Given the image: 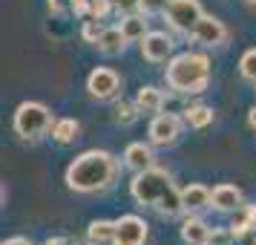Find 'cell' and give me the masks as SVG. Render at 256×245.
Instances as JSON below:
<instances>
[{
    "mask_svg": "<svg viewBox=\"0 0 256 245\" xmlns=\"http://www.w3.org/2000/svg\"><path fill=\"white\" fill-rule=\"evenodd\" d=\"M138 107H136V101L130 104V101H118L116 104V121L121 124V127H130V124H136V118H138Z\"/></svg>",
    "mask_w": 256,
    "mask_h": 245,
    "instance_id": "22",
    "label": "cell"
},
{
    "mask_svg": "<svg viewBox=\"0 0 256 245\" xmlns=\"http://www.w3.org/2000/svg\"><path fill=\"white\" fill-rule=\"evenodd\" d=\"M112 6H116V12L124 15V18L141 12V0H112Z\"/></svg>",
    "mask_w": 256,
    "mask_h": 245,
    "instance_id": "26",
    "label": "cell"
},
{
    "mask_svg": "<svg viewBox=\"0 0 256 245\" xmlns=\"http://www.w3.org/2000/svg\"><path fill=\"white\" fill-rule=\"evenodd\" d=\"M121 32L127 35L130 44L144 41V35H147V21H144V15H127V18L121 21Z\"/></svg>",
    "mask_w": 256,
    "mask_h": 245,
    "instance_id": "21",
    "label": "cell"
},
{
    "mask_svg": "<svg viewBox=\"0 0 256 245\" xmlns=\"http://www.w3.org/2000/svg\"><path fill=\"white\" fill-rule=\"evenodd\" d=\"M239 72H242L244 81H254L256 84V49H248L239 61Z\"/></svg>",
    "mask_w": 256,
    "mask_h": 245,
    "instance_id": "23",
    "label": "cell"
},
{
    "mask_svg": "<svg viewBox=\"0 0 256 245\" xmlns=\"http://www.w3.org/2000/svg\"><path fill=\"white\" fill-rule=\"evenodd\" d=\"M78 133H81V124L75 118H58L55 127H52V139L58 144H70V141L78 139Z\"/></svg>",
    "mask_w": 256,
    "mask_h": 245,
    "instance_id": "19",
    "label": "cell"
},
{
    "mask_svg": "<svg viewBox=\"0 0 256 245\" xmlns=\"http://www.w3.org/2000/svg\"><path fill=\"white\" fill-rule=\"evenodd\" d=\"M55 127V118L49 113L46 104L40 101H24V104L14 110V133L26 141H38L49 136Z\"/></svg>",
    "mask_w": 256,
    "mask_h": 245,
    "instance_id": "4",
    "label": "cell"
},
{
    "mask_svg": "<svg viewBox=\"0 0 256 245\" xmlns=\"http://www.w3.org/2000/svg\"><path fill=\"white\" fill-rule=\"evenodd\" d=\"M72 12H75V15L92 12V0H72Z\"/></svg>",
    "mask_w": 256,
    "mask_h": 245,
    "instance_id": "29",
    "label": "cell"
},
{
    "mask_svg": "<svg viewBox=\"0 0 256 245\" xmlns=\"http://www.w3.org/2000/svg\"><path fill=\"white\" fill-rule=\"evenodd\" d=\"M254 245H256V242H254Z\"/></svg>",
    "mask_w": 256,
    "mask_h": 245,
    "instance_id": "35",
    "label": "cell"
},
{
    "mask_svg": "<svg viewBox=\"0 0 256 245\" xmlns=\"http://www.w3.org/2000/svg\"><path fill=\"white\" fill-rule=\"evenodd\" d=\"M110 12H116L112 0H92V18H95V21H106Z\"/></svg>",
    "mask_w": 256,
    "mask_h": 245,
    "instance_id": "25",
    "label": "cell"
},
{
    "mask_svg": "<svg viewBox=\"0 0 256 245\" xmlns=\"http://www.w3.org/2000/svg\"><path fill=\"white\" fill-rule=\"evenodd\" d=\"M127 44H130V41H127V35L121 32V26H106L104 35H101V41H98L95 47L101 49L104 55H121Z\"/></svg>",
    "mask_w": 256,
    "mask_h": 245,
    "instance_id": "16",
    "label": "cell"
},
{
    "mask_svg": "<svg viewBox=\"0 0 256 245\" xmlns=\"http://www.w3.org/2000/svg\"><path fill=\"white\" fill-rule=\"evenodd\" d=\"M230 239H233V233H230V231H216V228H213V233H210L208 245H230Z\"/></svg>",
    "mask_w": 256,
    "mask_h": 245,
    "instance_id": "28",
    "label": "cell"
},
{
    "mask_svg": "<svg viewBox=\"0 0 256 245\" xmlns=\"http://www.w3.org/2000/svg\"><path fill=\"white\" fill-rule=\"evenodd\" d=\"M167 6H170V0H141V12L144 15H162L167 12Z\"/></svg>",
    "mask_w": 256,
    "mask_h": 245,
    "instance_id": "27",
    "label": "cell"
},
{
    "mask_svg": "<svg viewBox=\"0 0 256 245\" xmlns=\"http://www.w3.org/2000/svg\"><path fill=\"white\" fill-rule=\"evenodd\" d=\"M213 208L228 213V210L242 208V190L236 185H216L213 187Z\"/></svg>",
    "mask_w": 256,
    "mask_h": 245,
    "instance_id": "13",
    "label": "cell"
},
{
    "mask_svg": "<svg viewBox=\"0 0 256 245\" xmlns=\"http://www.w3.org/2000/svg\"><path fill=\"white\" fill-rule=\"evenodd\" d=\"M86 90L92 98L98 101H112L118 93H121V78H118L116 70H110V67H95L90 72V78H86Z\"/></svg>",
    "mask_w": 256,
    "mask_h": 245,
    "instance_id": "6",
    "label": "cell"
},
{
    "mask_svg": "<svg viewBox=\"0 0 256 245\" xmlns=\"http://www.w3.org/2000/svg\"><path fill=\"white\" fill-rule=\"evenodd\" d=\"M210 121H213V107H208V104H193V107L184 110V124L187 127L202 130V127H208Z\"/></svg>",
    "mask_w": 256,
    "mask_h": 245,
    "instance_id": "20",
    "label": "cell"
},
{
    "mask_svg": "<svg viewBox=\"0 0 256 245\" xmlns=\"http://www.w3.org/2000/svg\"><path fill=\"white\" fill-rule=\"evenodd\" d=\"M173 38L167 32H147L144 41H141V55L150 61V64H162L173 55Z\"/></svg>",
    "mask_w": 256,
    "mask_h": 245,
    "instance_id": "10",
    "label": "cell"
},
{
    "mask_svg": "<svg viewBox=\"0 0 256 245\" xmlns=\"http://www.w3.org/2000/svg\"><path fill=\"white\" fill-rule=\"evenodd\" d=\"M44 245H66V239H60V236H49Z\"/></svg>",
    "mask_w": 256,
    "mask_h": 245,
    "instance_id": "32",
    "label": "cell"
},
{
    "mask_svg": "<svg viewBox=\"0 0 256 245\" xmlns=\"http://www.w3.org/2000/svg\"><path fill=\"white\" fill-rule=\"evenodd\" d=\"M147 242V222L136 216V213H127L116 222V239L112 245H144Z\"/></svg>",
    "mask_w": 256,
    "mask_h": 245,
    "instance_id": "9",
    "label": "cell"
},
{
    "mask_svg": "<svg viewBox=\"0 0 256 245\" xmlns=\"http://www.w3.org/2000/svg\"><path fill=\"white\" fill-rule=\"evenodd\" d=\"M248 124H250V127L256 130V107H254V110H250V113H248Z\"/></svg>",
    "mask_w": 256,
    "mask_h": 245,
    "instance_id": "33",
    "label": "cell"
},
{
    "mask_svg": "<svg viewBox=\"0 0 256 245\" xmlns=\"http://www.w3.org/2000/svg\"><path fill=\"white\" fill-rule=\"evenodd\" d=\"M182 127H184V118L173 116V113H158L150 121V141L156 147H170L178 141Z\"/></svg>",
    "mask_w": 256,
    "mask_h": 245,
    "instance_id": "7",
    "label": "cell"
},
{
    "mask_svg": "<svg viewBox=\"0 0 256 245\" xmlns=\"http://www.w3.org/2000/svg\"><path fill=\"white\" fill-rule=\"evenodd\" d=\"M210 84V58L202 52H184L176 55L167 64V87L176 93L196 95L204 93Z\"/></svg>",
    "mask_w": 256,
    "mask_h": 245,
    "instance_id": "3",
    "label": "cell"
},
{
    "mask_svg": "<svg viewBox=\"0 0 256 245\" xmlns=\"http://www.w3.org/2000/svg\"><path fill=\"white\" fill-rule=\"evenodd\" d=\"M167 21H170V26L173 29H178V32H184V35H190L193 32V26L202 21V3L198 0H170V6H167Z\"/></svg>",
    "mask_w": 256,
    "mask_h": 245,
    "instance_id": "5",
    "label": "cell"
},
{
    "mask_svg": "<svg viewBox=\"0 0 256 245\" xmlns=\"http://www.w3.org/2000/svg\"><path fill=\"white\" fill-rule=\"evenodd\" d=\"M136 107H138L144 116H158L164 107V93L156 87H141L136 95Z\"/></svg>",
    "mask_w": 256,
    "mask_h": 245,
    "instance_id": "15",
    "label": "cell"
},
{
    "mask_svg": "<svg viewBox=\"0 0 256 245\" xmlns=\"http://www.w3.org/2000/svg\"><path fill=\"white\" fill-rule=\"evenodd\" d=\"M182 202H184V210L187 213H196V210H204V208H213V190L204 185H187L182 190Z\"/></svg>",
    "mask_w": 256,
    "mask_h": 245,
    "instance_id": "11",
    "label": "cell"
},
{
    "mask_svg": "<svg viewBox=\"0 0 256 245\" xmlns=\"http://www.w3.org/2000/svg\"><path fill=\"white\" fill-rule=\"evenodd\" d=\"M254 228H256V205H242L230 222V233L233 236H244V233H250Z\"/></svg>",
    "mask_w": 256,
    "mask_h": 245,
    "instance_id": "18",
    "label": "cell"
},
{
    "mask_svg": "<svg viewBox=\"0 0 256 245\" xmlns=\"http://www.w3.org/2000/svg\"><path fill=\"white\" fill-rule=\"evenodd\" d=\"M49 12L64 15V0H49Z\"/></svg>",
    "mask_w": 256,
    "mask_h": 245,
    "instance_id": "30",
    "label": "cell"
},
{
    "mask_svg": "<svg viewBox=\"0 0 256 245\" xmlns=\"http://www.w3.org/2000/svg\"><path fill=\"white\" fill-rule=\"evenodd\" d=\"M244 3H248V6H256V0H244Z\"/></svg>",
    "mask_w": 256,
    "mask_h": 245,
    "instance_id": "34",
    "label": "cell"
},
{
    "mask_svg": "<svg viewBox=\"0 0 256 245\" xmlns=\"http://www.w3.org/2000/svg\"><path fill=\"white\" fill-rule=\"evenodd\" d=\"M124 164H127L132 173L150 170L152 167V150L144 144V141H132L127 150H124Z\"/></svg>",
    "mask_w": 256,
    "mask_h": 245,
    "instance_id": "12",
    "label": "cell"
},
{
    "mask_svg": "<svg viewBox=\"0 0 256 245\" xmlns=\"http://www.w3.org/2000/svg\"><path fill=\"white\" fill-rule=\"evenodd\" d=\"M228 35H230L228 26L222 24L219 18H213V15H202V21L190 32V38L196 44H202V47H224L228 44Z\"/></svg>",
    "mask_w": 256,
    "mask_h": 245,
    "instance_id": "8",
    "label": "cell"
},
{
    "mask_svg": "<svg viewBox=\"0 0 256 245\" xmlns=\"http://www.w3.org/2000/svg\"><path fill=\"white\" fill-rule=\"evenodd\" d=\"M3 245H32V242H29L26 236H12V239H6Z\"/></svg>",
    "mask_w": 256,
    "mask_h": 245,
    "instance_id": "31",
    "label": "cell"
},
{
    "mask_svg": "<svg viewBox=\"0 0 256 245\" xmlns=\"http://www.w3.org/2000/svg\"><path fill=\"white\" fill-rule=\"evenodd\" d=\"M118 159L106 150H86L66 167V185L75 193H101L116 182Z\"/></svg>",
    "mask_w": 256,
    "mask_h": 245,
    "instance_id": "2",
    "label": "cell"
},
{
    "mask_svg": "<svg viewBox=\"0 0 256 245\" xmlns=\"http://www.w3.org/2000/svg\"><path fill=\"white\" fill-rule=\"evenodd\" d=\"M104 29H106V26H101L92 18V21H86V24H84L81 35H84V41H86V44H98V41H101V35H104Z\"/></svg>",
    "mask_w": 256,
    "mask_h": 245,
    "instance_id": "24",
    "label": "cell"
},
{
    "mask_svg": "<svg viewBox=\"0 0 256 245\" xmlns=\"http://www.w3.org/2000/svg\"><path fill=\"white\" fill-rule=\"evenodd\" d=\"M210 233L213 231H210L198 216H187V219L182 222V239H184L187 245H208Z\"/></svg>",
    "mask_w": 256,
    "mask_h": 245,
    "instance_id": "14",
    "label": "cell"
},
{
    "mask_svg": "<svg viewBox=\"0 0 256 245\" xmlns=\"http://www.w3.org/2000/svg\"><path fill=\"white\" fill-rule=\"evenodd\" d=\"M112 239H116V222H110V219L90 222V228H86V242L90 245H106Z\"/></svg>",
    "mask_w": 256,
    "mask_h": 245,
    "instance_id": "17",
    "label": "cell"
},
{
    "mask_svg": "<svg viewBox=\"0 0 256 245\" xmlns=\"http://www.w3.org/2000/svg\"><path fill=\"white\" fill-rule=\"evenodd\" d=\"M130 193H132V199H136L138 205L158 210L167 219H173V216H178V213L184 210L182 190L173 185L170 173L162 170V167H150V170L136 173L132 185H130Z\"/></svg>",
    "mask_w": 256,
    "mask_h": 245,
    "instance_id": "1",
    "label": "cell"
}]
</instances>
